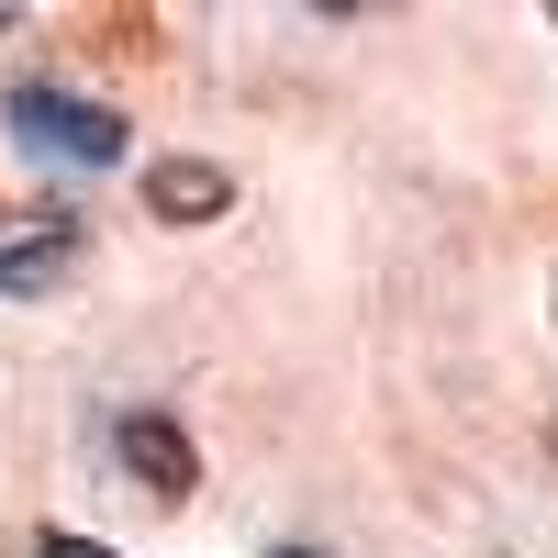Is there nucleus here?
Instances as JSON below:
<instances>
[{"label": "nucleus", "instance_id": "obj_1", "mask_svg": "<svg viewBox=\"0 0 558 558\" xmlns=\"http://www.w3.org/2000/svg\"><path fill=\"white\" fill-rule=\"evenodd\" d=\"M12 134L45 168H112L123 157V112L78 101V89H12Z\"/></svg>", "mask_w": 558, "mask_h": 558}, {"label": "nucleus", "instance_id": "obj_2", "mask_svg": "<svg viewBox=\"0 0 558 558\" xmlns=\"http://www.w3.org/2000/svg\"><path fill=\"white\" fill-rule=\"evenodd\" d=\"M112 447H123V470H134V481L191 492V436H179V425H157V413H123V425H112Z\"/></svg>", "mask_w": 558, "mask_h": 558}, {"label": "nucleus", "instance_id": "obj_3", "mask_svg": "<svg viewBox=\"0 0 558 558\" xmlns=\"http://www.w3.org/2000/svg\"><path fill=\"white\" fill-rule=\"evenodd\" d=\"M68 246H78L68 223H57V235H45V246H0V291H34L45 268H68Z\"/></svg>", "mask_w": 558, "mask_h": 558}, {"label": "nucleus", "instance_id": "obj_4", "mask_svg": "<svg viewBox=\"0 0 558 558\" xmlns=\"http://www.w3.org/2000/svg\"><path fill=\"white\" fill-rule=\"evenodd\" d=\"M157 202H168V213H213V202H223V179H213V168H168V179H157Z\"/></svg>", "mask_w": 558, "mask_h": 558}, {"label": "nucleus", "instance_id": "obj_5", "mask_svg": "<svg viewBox=\"0 0 558 558\" xmlns=\"http://www.w3.org/2000/svg\"><path fill=\"white\" fill-rule=\"evenodd\" d=\"M34 558H112V547H101V536H45Z\"/></svg>", "mask_w": 558, "mask_h": 558}, {"label": "nucleus", "instance_id": "obj_6", "mask_svg": "<svg viewBox=\"0 0 558 558\" xmlns=\"http://www.w3.org/2000/svg\"><path fill=\"white\" fill-rule=\"evenodd\" d=\"M268 558H324V547H268Z\"/></svg>", "mask_w": 558, "mask_h": 558}]
</instances>
